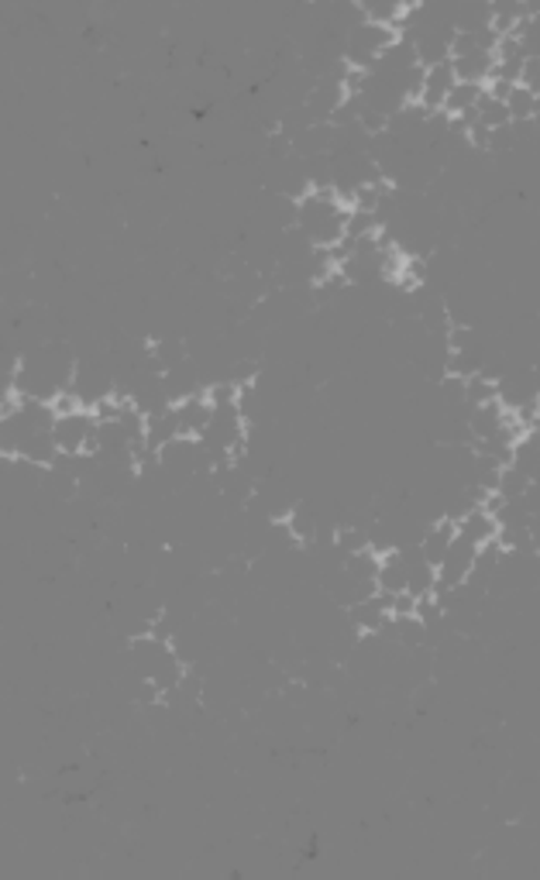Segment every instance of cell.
<instances>
[{
	"instance_id": "obj_1",
	"label": "cell",
	"mask_w": 540,
	"mask_h": 880,
	"mask_svg": "<svg viewBox=\"0 0 540 880\" xmlns=\"http://www.w3.org/2000/svg\"><path fill=\"white\" fill-rule=\"evenodd\" d=\"M348 221L351 203L330 187H311L293 200V230L317 251L338 248L348 238Z\"/></svg>"
},
{
	"instance_id": "obj_2",
	"label": "cell",
	"mask_w": 540,
	"mask_h": 880,
	"mask_svg": "<svg viewBox=\"0 0 540 880\" xmlns=\"http://www.w3.org/2000/svg\"><path fill=\"white\" fill-rule=\"evenodd\" d=\"M132 661H135V675L142 685H151L162 698L172 695L176 688H183L187 681V664L176 654V646L166 633H138L132 640Z\"/></svg>"
},
{
	"instance_id": "obj_3",
	"label": "cell",
	"mask_w": 540,
	"mask_h": 880,
	"mask_svg": "<svg viewBox=\"0 0 540 880\" xmlns=\"http://www.w3.org/2000/svg\"><path fill=\"white\" fill-rule=\"evenodd\" d=\"M396 42V29L390 21H375V18H362L355 29L341 38V63L355 72L369 69L385 48Z\"/></svg>"
},
{
	"instance_id": "obj_4",
	"label": "cell",
	"mask_w": 540,
	"mask_h": 880,
	"mask_svg": "<svg viewBox=\"0 0 540 880\" xmlns=\"http://www.w3.org/2000/svg\"><path fill=\"white\" fill-rule=\"evenodd\" d=\"M348 619L362 636H379L385 627H390L393 616H390V602H385V595L372 591V595H365V599H355L348 606Z\"/></svg>"
},
{
	"instance_id": "obj_5",
	"label": "cell",
	"mask_w": 540,
	"mask_h": 880,
	"mask_svg": "<svg viewBox=\"0 0 540 880\" xmlns=\"http://www.w3.org/2000/svg\"><path fill=\"white\" fill-rule=\"evenodd\" d=\"M458 83V76L451 69V63H434V66H424V76H420V93H417V103L427 111H441V100L448 97V90Z\"/></svg>"
},
{
	"instance_id": "obj_6",
	"label": "cell",
	"mask_w": 540,
	"mask_h": 880,
	"mask_svg": "<svg viewBox=\"0 0 540 880\" xmlns=\"http://www.w3.org/2000/svg\"><path fill=\"white\" fill-rule=\"evenodd\" d=\"M496 90L506 103V114L509 121H537V111H540V90H530L524 83H509V87H488Z\"/></svg>"
},
{
	"instance_id": "obj_7",
	"label": "cell",
	"mask_w": 540,
	"mask_h": 880,
	"mask_svg": "<svg viewBox=\"0 0 540 880\" xmlns=\"http://www.w3.org/2000/svg\"><path fill=\"white\" fill-rule=\"evenodd\" d=\"M520 475L533 478L537 482V469H540V440H537V430H524L517 440L509 444V461Z\"/></svg>"
}]
</instances>
